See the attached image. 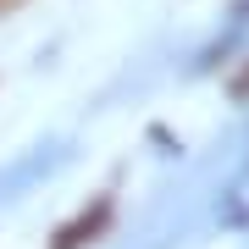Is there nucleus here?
I'll return each instance as SVG.
<instances>
[{
  "mask_svg": "<svg viewBox=\"0 0 249 249\" xmlns=\"http://www.w3.org/2000/svg\"><path fill=\"white\" fill-rule=\"evenodd\" d=\"M22 6V0H0V17H6V11H17Z\"/></svg>",
  "mask_w": 249,
  "mask_h": 249,
  "instance_id": "obj_1",
  "label": "nucleus"
}]
</instances>
